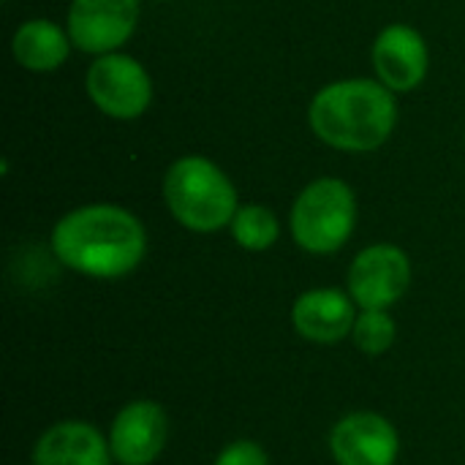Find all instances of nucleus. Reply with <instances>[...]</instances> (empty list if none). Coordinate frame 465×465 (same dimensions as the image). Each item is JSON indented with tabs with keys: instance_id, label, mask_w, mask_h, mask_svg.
<instances>
[{
	"instance_id": "f257e3e1",
	"label": "nucleus",
	"mask_w": 465,
	"mask_h": 465,
	"mask_svg": "<svg viewBox=\"0 0 465 465\" xmlns=\"http://www.w3.org/2000/svg\"><path fill=\"white\" fill-rule=\"evenodd\" d=\"M52 251L68 270L114 281L139 267L147 234L136 215L117 204H87L63 215L52 229Z\"/></svg>"
},
{
	"instance_id": "f03ea898",
	"label": "nucleus",
	"mask_w": 465,
	"mask_h": 465,
	"mask_svg": "<svg viewBox=\"0 0 465 465\" xmlns=\"http://www.w3.org/2000/svg\"><path fill=\"white\" fill-rule=\"evenodd\" d=\"M308 120L324 144L346 153H368L392 136L398 104L392 90L381 82L343 79L316 93Z\"/></svg>"
},
{
	"instance_id": "7ed1b4c3",
	"label": "nucleus",
	"mask_w": 465,
	"mask_h": 465,
	"mask_svg": "<svg viewBox=\"0 0 465 465\" xmlns=\"http://www.w3.org/2000/svg\"><path fill=\"white\" fill-rule=\"evenodd\" d=\"M163 199L174 221L199 234L229 226L240 210L232 180L202 155H185L169 166Z\"/></svg>"
},
{
	"instance_id": "20e7f679",
	"label": "nucleus",
	"mask_w": 465,
	"mask_h": 465,
	"mask_svg": "<svg viewBox=\"0 0 465 465\" xmlns=\"http://www.w3.org/2000/svg\"><path fill=\"white\" fill-rule=\"evenodd\" d=\"M294 242L316 256L335 253L346 245L357 223L354 191L338 177H322L305 185L292 207Z\"/></svg>"
},
{
	"instance_id": "39448f33",
	"label": "nucleus",
	"mask_w": 465,
	"mask_h": 465,
	"mask_svg": "<svg viewBox=\"0 0 465 465\" xmlns=\"http://www.w3.org/2000/svg\"><path fill=\"white\" fill-rule=\"evenodd\" d=\"M84 87L93 104L114 120H134L144 114L153 101V82L144 65L117 52L98 54L87 68Z\"/></svg>"
},
{
	"instance_id": "423d86ee",
	"label": "nucleus",
	"mask_w": 465,
	"mask_h": 465,
	"mask_svg": "<svg viewBox=\"0 0 465 465\" xmlns=\"http://www.w3.org/2000/svg\"><path fill=\"white\" fill-rule=\"evenodd\" d=\"M346 283L360 311H387L409 292L411 262L398 245L379 242L354 256Z\"/></svg>"
},
{
	"instance_id": "0eeeda50",
	"label": "nucleus",
	"mask_w": 465,
	"mask_h": 465,
	"mask_svg": "<svg viewBox=\"0 0 465 465\" xmlns=\"http://www.w3.org/2000/svg\"><path fill=\"white\" fill-rule=\"evenodd\" d=\"M139 19V0H71L68 38L87 54H109L123 46Z\"/></svg>"
},
{
	"instance_id": "6e6552de",
	"label": "nucleus",
	"mask_w": 465,
	"mask_h": 465,
	"mask_svg": "<svg viewBox=\"0 0 465 465\" xmlns=\"http://www.w3.org/2000/svg\"><path fill=\"white\" fill-rule=\"evenodd\" d=\"M330 455L338 465H395L401 436L387 417L376 411H354L332 425Z\"/></svg>"
},
{
	"instance_id": "1a4fd4ad",
	"label": "nucleus",
	"mask_w": 465,
	"mask_h": 465,
	"mask_svg": "<svg viewBox=\"0 0 465 465\" xmlns=\"http://www.w3.org/2000/svg\"><path fill=\"white\" fill-rule=\"evenodd\" d=\"M169 441V417L155 401L125 403L109 428L112 458L120 465L155 463Z\"/></svg>"
},
{
	"instance_id": "9d476101",
	"label": "nucleus",
	"mask_w": 465,
	"mask_h": 465,
	"mask_svg": "<svg viewBox=\"0 0 465 465\" xmlns=\"http://www.w3.org/2000/svg\"><path fill=\"white\" fill-rule=\"evenodd\" d=\"M373 68L384 87L392 93H409L422 84L428 74V46L425 38L411 25H387L373 44Z\"/></svg>"
},
{
	"instance_id": "9b49d317",
	"label": "nucleus",
	"mask_w": 465,
	"mask_h": 465,
	"mask_svg": "<svg viewBox=\"0 0 465 465\" xmlns=\"http://www.w3.org/2000/svg\"><path fill=\"white\" fill-rule=\"evenodd\" d=\"M357 322V302L341 289H308L292 305V324L300 338L319 346L351 338Z\"/></svg>"
},
{
	"instance_id": "f8f14e48",
	"label": "nucleus",
	"mask_w": 465,
	"mask_h": 465,
	"mask_svg": "<svg viewBox=\"0 0 465 465\" xmlns=\"http://www.w3.org/2000/svg\"><path fill=\"white\" fill-rule=\"evenodd\" d=\"M109 439L90 422L65 420L49 425L33 444V465H112Z\"/></svg>"
},
{
	"instance_id": "ddd939ff",
	"label": "nucleus",
	"mask_w": 465,
	"mask_h": 465,
	"mask_svg": "<svg viewBox=\"0 0 465 465\" xmlns=\"http://www.w3.org/2000/svg\"><path fill=\"white\" fill-rule=\"evenodd\" d=\"M71 38L65 35L63 27H57L49 19H27L25 25L16 27L11 38V52L14 60L27 68V71H54L63 65L68 57Z\"/></svg>"
},
{
	"instance_id": "4468645a",
	"label": "nucleus",
	"mask_w": 465,
	"mask_h": 465,
	"mask_svg": "<svg viewBox=\"0 0 465 465\" xmlns=\"http://www.w3.org/2000/svg\"><path fill=\"white\" fill-rule=\"evenodd\" d=\"M232 229V237L240 248L245 251H267L278 242L281 237V223H278V215L262 204H245L237 210V215L232 218L229 223Z\"/></svg>"
},
{
	"instance_id": "2eb2a0df",
	"label": "nucleus",
	"mask_w": 465,
	"mask_h": 465,
	"mask_svg": "<svg viewBox=\"0 0 465 465\" xmlns=\"http://www.w3.org/2000/svg\"><path fill=\"white\" fill-rule=\"evenodd\" d=\"M395 338H398V327H395V319L387 311H360L357 313L351 341L365 357L387 354L392 349Z\"/></svg>"
},
{
	"instance_id": "dca6fc26",
	"label": "nucleus",
	"mask_w": 465,
	"mask_h": 465,
	"mask_svg": "<svg viewBox=\"0 0 465 465\" xmlns=\"http://www.w3.org/2000/svg\"><path fill=\"white\" fill-rule=\"evenodd\" d=\"M213 465H270V458L262 450V444H256L251 439H240V441L226 444L218 452V458H215Z\"/></svg>"
}]
</instances>
